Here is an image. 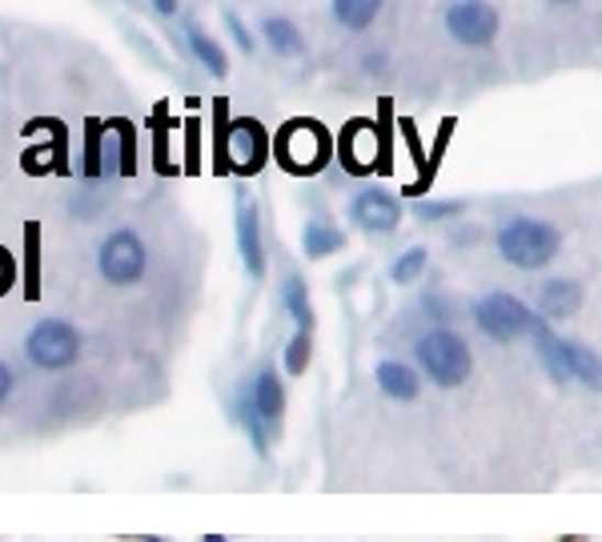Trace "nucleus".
Masks as SVG:
<instances>
[{"label":"nucleus","instance_id":"nucleus-1","mask_svg":"<svg viewBox=\"0 0 602 542\" xmlns=\"http://www.w3.org/2000/svg\"><path fill=\"white\" fill-rule=\"evenodd\" d=\"M531 338H534V354L543 358L550 377H558V382H582V386H602V358L594 354V350L555 338L550 326H546L538 314H534L531 321Z\"/></svg>","mask_w":602,"mask_h":542},{"label":"nucleus","instance_id":"nucleus-2","mask_svg":"<svg viewBox=\"0 0 602 542\" xmlns=\"http://www.w3.org/2000/svg\"><path fill=\"white\" fill-rule=\"evenodd\" d=\"M558 246H562V234L550 222H538V217H522L519 213L499 229V253L514 270H543L546 261L558 253Z\"/></svg>","mask_w":602,"mask_h":542},{"label":"nucleus","instance_id":"nucleus-3","mask_svg":"<svg viewBox=\"0 0 602 542\" xmlns=\"http://www.w3.org/2000/svg\"><path fill=\"white\" fill-rule=\"evenodd\" d=\"M414 358H417V370L442 389L462 386L466 377H470V365H475L470 346L454 330H426L414 342Z\"/></svg>","mask_w":602,"mask_h":542},{"label":"nucleus","instance_id":"nucleus-4","mask_svg":"<svg viewBox=\"0 0 602 542\" xmlns=\"http://www.w3.org/2000/svg\"><path fill=\"white\" fill-rule=\"evenodd\" d=\"M330 133L317 125V121H290L286 129L278 133V145H274V154L278 161L290 173L305 178V173H317V169L330 161Z\"/></svg>","mask_w":602,"mask_h":542},{"label":"nucleus","instance_id":"nucleus-5","mask_svg":"<svg viewBox=\"0 0 602 542\" xmlns=\"http://www.w3.org/2000/svg\"><path fill=\"white\" fill-rule=\"evenodd\" d=\"M24 354L36 370H69L81 358V334L60 318H41L24 338Z\"/></svg>","mask_w":602,"mask_h":542},{"label":"nucleus","instance_id":"nucleus-6","mask_svg":"<svg viewBox=\"0 0 602 542\" xmlns=\"http://www.w3.org/2000/svg\"><path fill=\"white\" fill-rule=\"evenodd\" d=\"M97 270H101L104 282L113 285H133L145 278L149 270V253H145V241H141L133 229H116L101 241L97 249Z\"/></svg>","mask_w":602,"mask_h":542},{"label":"nucleus","instance_id":"nucleus-7","mask_svg":"<svg viewBox=\"0 0 602 542\" xmlns=\"http://www.w3.org/2000/svg\"><path fill=\"white\" fill-rule=\"evenodd\" d=\"M442 24H446V33L450 41L466 48H487L494 45V36H499V9L487 4V0H450L446 12H442Z\"/></svg>","mask_w":602,"mask_h":542},{"label":"nucleus","instance_id":"nucleus-8","mask_svg":"<svg viewBox=\"0 0 602 542\" xmlns=\"http://www.w3.org/2000/svg\"><path fill=\"white\" fill-rule=\"evenodd\" d=\"M531 306H522L514 294H487L475 302V326L490 342H514L522 334H531Z\"/></svg>","mask_w":602,"mask_h":542},{"label":"nucleus","instance_id":"nucleus-9","mask_svg":"<svg viewBox=\"0 0 602 542\" xmlns=\"http://www.w3.org/2000/svg\"><path fill=\"white\" fill-rule=\"evenodd\" d=\"M269 157V133L249 117H237L221 137V161H230L237 173H257Z\"/></svg>","mask_w":602,"mask_h":542},{"label":"nucleus","instance_id":"nucleus-10","mask_svg":"<svg viewBox=\"0 0 602 542\" xmlns=\"http://www.w3.org/2000/svg\"><path fill=\"white\" fill-rule=\"evenodd\" d=\"M349 217L366 234H390L402 222V205L386 189H361L358 197L349 201Z\"/></svg>","mask_w":602,"mask_h":542},{"label":"nucleus","instance_id":"nucleus-11","mask_svg":"<svg viewBox=\"0 0 602 542\" xmlns=\"http://www.w3.org/2000/svg\"><path fill=\"white\" fill-rule=\"evenodd\" d=\"M237 249H242L249 278H266V249H261V222H257L254 201L237 205Z\"/></svg>","mask_w":602,"mask_h":542},{"label":"nucleus","instance_id":"nucleus-12","mask_svg":"<svg viewBox=\"0 0 602 542\" xmlns=\"http://www.w3.org/2000/svg\"><path fill=\"white\" fill-rule=\"evenodd\" d=\"M582 306V285L570 278H550L538 294V314L543 318H575Z\"/></svg>","mask_w":602,"mask_h":542},{"label":"nucleus","instance_id":"nucleus-13","mask_svg":"<svg viewBox=\"0 0 602 542\" xmlns=\"http://www.w3.org/2000/svg\"><path fill=\"white\" fill-rule=\"evenodd\" d=\"M374 382H378V389H382L390 402H414L417 389H422L417 374L405 362H378V370H374Z\"/></svg>","mask_w":602,"mask_h":542},{"label":"nucleus","instance_id":"nucleus-14","mask_svg":"<svg viewBox=\"0 0 602 542\" xmlns=\"http://www.w3.org/2000/svg\"><path fill=\"white\" fill-rule=\"evenodd\" d=\"M254 402H257V410H261V418H266L269 426L281 422V410H286V389H281V377H278L274 365H266V370L257 374Z\"/></svg>","mask_w":602,"mask_h":542},{"label":"nucleus","instance_id":"nucleus-15","mask_svg":"<svg viewBox=\"0 0 602 542\" xmlns=\"http://www.w3.org/2000/svg\"><path fill=\"white\" fill-rule=\"evenodd\" d=\"M237 422H242V430L249 434V442H254V450L266 459L269 454V422L261 418V410H257V402H254V389H242L237 394Z\"/></svg>","mask_w":602,"mask_h":542},{"label":"nucleus","instance_id":"nucleus-16","mask_svg":"<svg viewBox=\"0 0 602 542\" xmlns=\"http://www.w3.org/2000/svg\"><path fill=\"white\" fill-rule=\"evenodd\" d=\"M261 33H266L269 48H274L278 57H301V53H305V41H301L298 24L286 21V16H269V21L261 24Z\"/></svg>","mask_w":602,"mask_h":542},{"label":"nucleus","instance_id":"nucleus-17","mask_svg":"<svg viewBox=\"0 0 602 542\" xmlns=\"http://www.w3.org/2000/svg\"><path fill=\"white\" fill-rule=\"evenodd\" d=\"M378 12H382V0H334V21L349 33L370 29L378 21Z\"/></svg>","mask_w":602,"mask_h":542},{"label":"nucleus","instance_id":"nucleus-18","mask_svg":"<svg viewBox=\"0 0 602 542\" xmlns=\"http://www.w3.org/2000/svg\"><path fill=\"white\" fill-rule=\"evenodd\" d=\"M301 246H305L310 258H325V253H334V249L346 246V234L334 229V225H325V222H310L305 229H301Z\"/></svg>","mask_w":602,"mask_h":542},{"label":"nucleus","instance_id":"nucleus-19","mask_svg":"<svg viewBox=\"0 0 602 542\" xmlns=\"http://www.w3.org/2000/svg\"><path fill=\"white\" fill-rule=\"evenodd\" d=\"M281 302H286V309H290V318L298 321V330H310L313 326V306H310V294H305V282L301 278H286L281 282Z\"/></svg>","mask_w":602,"mask_h":542},{"label":"nucleus","instance_id":"nucleus-20","mask_svg":"<svg viewBox=\"0 0 602 542\" xmlns=\"http://www.w3.org/2000/svg\"><path fill=\"white\" fill-rule=\"evenodd\" d=\"M189 48H193V57L205 65L213 77H225L230 72V65H225V53H221V45L213 41V36H205L198 29V24H189Z\"/></svg>","mask_w":602,"mask_h":542},{"label":"nucleus","instance_id":"nucleus-21","mask_svg":"<svg viewBox=\"0 0 602 542\" xmlns=\"http://www.w3.org/2000/svg\"><path fill=\"white\" fill-rule=\"evenodd\" d=\"M422 270H426V246H414V249H405L402 258H394V266H390V282L410 285L422 278Z\"/></svg>","mask_w":602,"mask_h":542},{"label":"nucleus","instance_id":"nucleus-22","mask_svg":"<svg viewBox=\"0 0 602 542\" xmlns=\"http://www.w3.org/2000/svg\"><path fill=\"white\" fill-rule=\"evenodd\" d=\"M310 330H298L286 346V370L290 374H305V365H310Z\"/></svg>","mask_w":602,"mask_h":542},{"label":"nucleus","instance_id":"nucleus-23","mask_svg":"<svg viewBox=\"0 0 602 542\" xmlns=\"http://www.w3.org/2000/svg\"><path fill=\"white\" fill-rule=\"evenodd\" d=\"M458 213H466L462 201H422V205H417V217H422V222H446V217H458Z\"/></svg>","mask_w":602,"mask_h":542},{"label":"nucleus","instance_id":"nucleus-24","mask_svg":"<svg viewBox=\"0 0 602 542\" xmlns=\"http://www.w3.org/2000/svg\"><path fill=\"white\" fill-rule=\"evenodd\" d=\"M85 173L89 178H101L104 166H101V129L89 125V154H85Z\"/></svg>","mask_w":602,"mask_h":542},{"label":"nucleus","instance_id":"nucleus-25","mask_svg":"<svg viewBox=\"0 0 602 542\" xmlns=\"http://www.w3.org/2000/svg\"><path fill=\"white\" fill-rule=\"evenodd\" d=\"M225 24H230L233 41L242 45V53H245V57H249V53H254V36H249V29H245V24L237 21V12H225Z\"/></svg>","mask_w":602,"mask_h":542},{"label":"nucleus","instance_id":"nucleus-26","mask_svg":"<svg viewBox=\"0 0 602 542\" xmlns=\"http://www.w3.org/2000/svg\"><path fill=\"white\" fill-rule=\"evenodd\" d=\"M12 282H16V261H12V253L4 246H0V297L9 294Z\"/></svg>","mask_w":602,"mask_h":542},{"label":"nucleus","instance_id":"nucleus-27","mask_svg":"<svg viewBox=\"0 0 602 542\" xmlns=\"http://www.w3.org/2000/svg\"><path fill=\"white\" fill-rule=\"evenodd\" d=\"M29 297H36V225H29Z\"/></svg>","mask_w":602,"mask_h":542},{"label":"nucleus","instance_id":"nucleus-28","mask_svg":"<svg viewBox=\"0 0 602 542\" xmlns=\"http://www.w3.org/2000/svg\"><path fill=\"white\" fill-rule=\"evenodd\" d=\"M9 394H12V370L4 362H0V402L9 398Z\"/></svg>","mask_w":602,"mask_h":542},{"label":"nucleus","instance_id":"nucleus-29","mask_svg":"<svg viewBox=\"0 0 602 542\" xmlns=\"http://www.w3.org/2000/svg\"><path fill=\"white\" fill-rule=\"evenodd\" d=\"M153 9L161 12V16H177V0H153Z\"/></svg>","mask_w":602,"mask_h":542},{"label":"nucleus","instance_id":"nucleus-30","mask_svg":"<svg viewBox=\"0 0 602 542\" xmlns=\"http://www.w3.org/2000/svg\"><path fill=\"white\" fill-rule=\"evenodd\" d=\"M550 4H579V0H550Z\"/></svg>","mask_w":602,"mask_h":542}]
</instances>
